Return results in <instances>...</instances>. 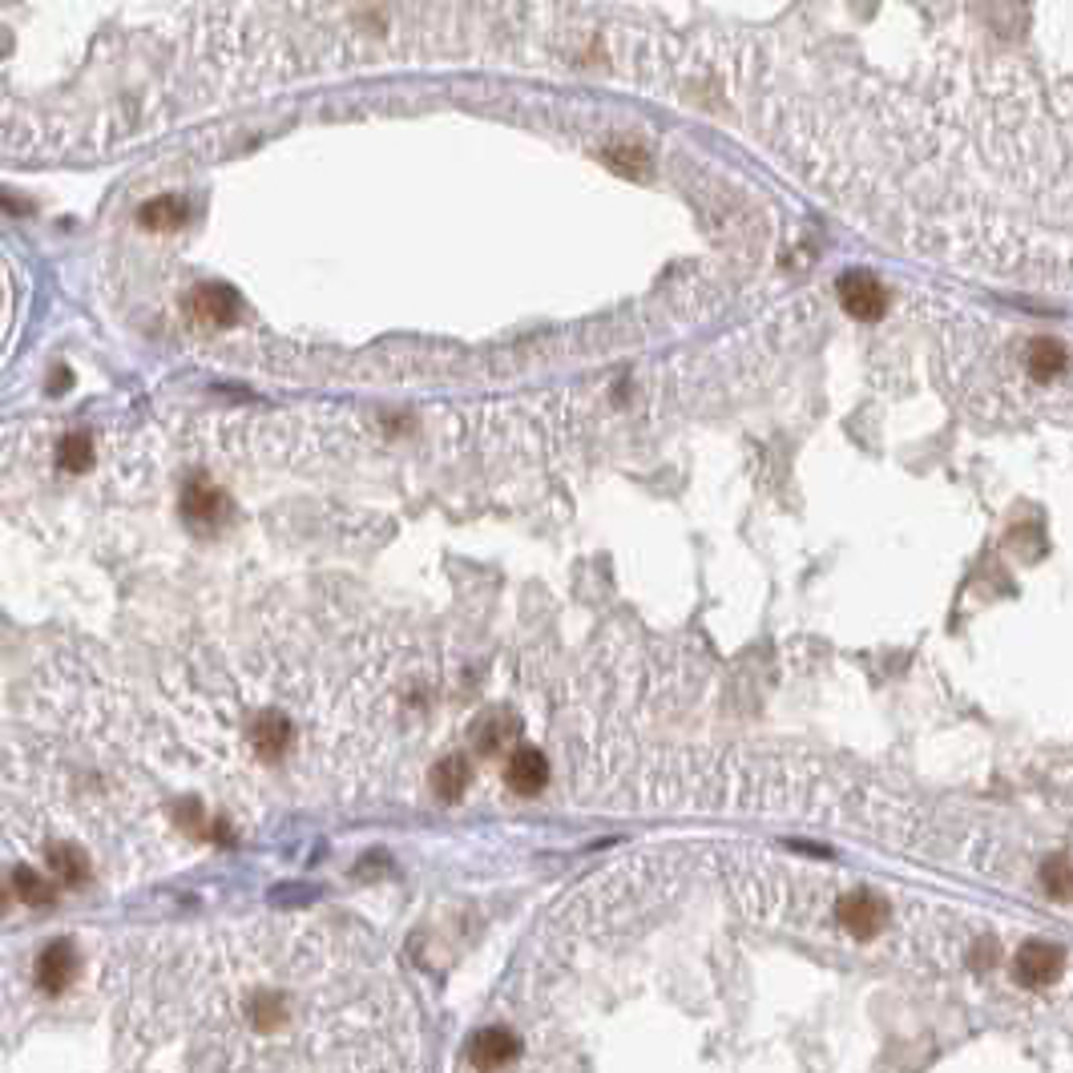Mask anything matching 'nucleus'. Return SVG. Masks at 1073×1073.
I'll use <instances>...</instances> for the list:
<instances>
[{"mask_svg":"<svg viewBox=\"0 0 1073 1073\" xmlns=\"http://www.w3.org/2000/svg\"><path fill=\"white\" fill-rule=\"evenodd\" d=\"M513 739H517V722L505 710H493V715L477 719V727H472V747L480 755H501L505 747H513Z\"/></svg>","mask_w":1073,"mask_h":1073,"instance_id":"9","label":"nucleus"},{"mask_svg":"<svg viewBox=\"0 0 1073 1073\" xmlns=\"http://www.w3.org/2000/svg\"><path fill=\"white\" fill-rule=\"evenodd\" d=\"M251 743H254V755H263V759H282V755H287V743H291V722L282 719V715H263V719L254 722Z\"/></svg>","mask_w":1073,"mask_h":1073,"instance_id":"12","label":"nucleus"},{"mask_svg":"<svg viewBox=\"0 0 1073 1073\" xmlns=\"http://www.w3.org/2000/svg\"><path fill=\"white\" fill-rule=\"evenodd\" d=\"M1025 367H1030L1037 380H1053L1061 376L1065 367H1070V352H1065V343L1061 339H1033L1030 352H1025Z\"/></svg>","mask_w":1073,"mask_h":1073,"instance_id":"11","label":"nucleus"},{"mask_svg":"<svg viewBox=\"0 0 1073 1073\" xmlns=\"http://www.w3.org/2000/svg\"><path fill=\"white\" fill-rule=\"evenodd\" d=\"M182 513L190 517V521H198V525H211L218 513H223V493L214 489L211 480H190V489H186V496H182Z\"/></svg>","mask_w":1073,"mask_h":1073,"instance_id":"13","label":"nucleus"},{"mask_svg":"<svg viewBox=\"0 0 1073 1073\" xmlns=\"http://www.w3.org/2000/svg\"><path fill=\"white\" fill-rule=\"evenodd\" d=\"M1042 884H1045V892H1049L1053 900H1070V896H1073V863L1065 860V856H1053V860H1045Z\"/></svg>","mask_w":1073,"mask_h":1073,"instance_id":"16","label":"nucleus"},{"mask_svg":"<svg viewBox=\"0 0 1073 1073\" xmlns=\"http://www.w3.org/2000/svg\"><path fill=\"white\" fill-rule=\"evenodd\" d=\"M505 783L521 795H536V791L550 783V762L536 747H517L505 762Z\"/></svg>","mask_w":1073,"mask_h":1073,"instance_id":"5","label":"nucleus"},{"mask_svg":"<svg viewBox=\"0 0 1073 1073\" xmlns=\"http://www.w3.org/2000/svg\"><path fill=\"white\" fill-rule=\"evenodd\" d=\"M186 218H190V206L178 194H157L138 211V223L146 230H182Z\"/></svg>","mask_w":1073,"mask_h":1073,"instance_id":"10","label":"nucleus"},{"mask_svg":"<svg viewBox=\"0 0 1073 1073\" xmlns=\"http://www.w3.org/2000/svg\"><path fill=\"white\" fill-rule=\"evenodd\" d=\"M606 166L618 169V174H630V178H642L646 174V150H638V146H614V150H606Z\"/></svg>","mask_w":1073,"mask_h":1073,"instance_id":"18","label":"nucleus"},{"mask_svg":"<svg viewBox=\"0 0 1073 1073\" xmlns=\"http://www.w3.org/2000/svg\"><path fill=\"white\" fill-rule=\"evenodd\" d=\"M840 924H844L856 941H872L875 932L884 929V917H888V904L880 900L875 892H847L840 900Z\"/></svg>","mask_w":1073,"mask_h":1073,"instance_id":"3","label":"nucleus"},{"mask_svg":"<svg viewBox=\"0 0 1073 1073\" xmlns=\"http://www.w3.org/2000/svg\"><path fill=\"white\" fill-rule=\"evenodd\" d=\"M1065 973V952L1058 945H1045V941H1030L1025 948H1017L1013 957V976L1017 985L1025 988H1042L1053 985L1058 976Z\"/></svg>","mask_w":1073,"mask_h":1073,"instance_id":"1","label":"nucleus"},{"mask_svg":"<svg viewBox=\"0 0 1073 1073\" xmlns=\"http://www.w3.org/2000/svg\"><path fill=\"white\" fill-rule=\"evenodd\" d=\"M73 981H77V952H73V945L56 941L37 957V985L45 993H65Z\"/></svg>","mask_w":1073,"mask_h":1073,"instance_id":"6","label":"nucleus"},{"mask_svg":"<svg viewBox=\"0 0 1073 1073\" xmlns=\"http://www.w3.org/2000/svg\"><path fill=\"white\" fill-rule=\"evenodd\" d=\"M0 908H4V892H0Z\"/></svg>","mask_w":1073,"mask_h":1073,"instance_id":"20","label":"nucleus"},{"mask_svg":"<svg viewBox=\"0 0 1073 1073\" xmlns=\"http://www.w3.org/2000/svg\"><path fill=\"white\" fill-rule=\"evenodd\" d=\"M840 303H844V311L851 319L872 324V319L884 315L888 295H884V287H880L875 275H868V270H847L844 279H840Z\"/></svg>","mask_w":1073,"mask_h":1073,"instance_id":"2","label":"nucleus"},{"mask_svg":"<svg viewBox=\"0 0 1073 1073\" xmlns=\"http://www.w3.org/2000/svg\"><path fill=\"white\" fill-rule=\"evenodd\" d=\"M56 460L70 468V472H85V468L93 465V440L85 437V432H70V437L61 440V449H56Z\"/></svg>","mask_w":1073,"mask_h":1073,"instance_id":"17","label":"nucleus"},{"mask_svg":"<svg viewBox=\"0 0 1073 1073\" xmlns=\"http://www.w3.org/2000/svg\"><path fill=\"white\" fill-rule=\"evenodd\" d=\"M190 315L202 319L206 327H226L235 324V315H239V295L223 287V282H206V287H198L194 295H190Z\"/></svg>","mask_w":1073,"mask_h":1073,"instance_id":"4","label":"nucleus"},{"mask_svg":"<svg viewBox=\"0 0 1073 1073\" xmlns=\"http://www.w3.org/2000/svg\"><path fill=\"white\" fill-rule=\"evenodd\" d=\"M49 863H53V872H56V880L61 884H85L89 880V860H85V851H77V847H70V844H56L53 851H49Z\"/></svg>","mask_w":1073,"mask_h":1073,"instance_id":"14","label":"nucleus"},{"mask_svg":"<svg viewBox=\"0 0 1073 1073\" xmlns=\"http://www.w3.org/2000/svg\"><path fill=\"white\" fill-rule=\"evenodd\" d=\"M13 888H16V896L25 904H33V908H45V904H53V884L45 880V875H37L33 868H16L13 872Z\"/></svg>","mask_w":1073,"mask_h":1073,"instance_id":"15","label":"nucleus"},{"mask_svg":"<svg viewBox=\"0 0 1073 1073\" xmlns=\"http://www.w3.org/2000/svg\"><path fill=\"white\" fill-rule=\"evenodd\" d=\"M517 1058V1037L505 1030H484L472 1037L468 1045V1061L477 1065V1070H501L508 1061Z\"/></svg>","mask_w":1073,"mask_h":1073,"instance_id":"7","label":"nucleus"},{"mask_svg":"<svg viewBox=\"0 0 1073 1073\" xmlns=\"http://www.w3.org/2000/svg\"><path fill=\"white\" fill-rule=\"evenodd\" d=\"M428 787L437 791V799L444 804H456L468 787H472V762L465 755H449V759H440L432 767V775H428Z\"/></svg>","mask_w":1073,"mask_h":1073,"instance_id":"8","label":"nucleus"},{"mask_svg":"<svg viewBox=\"0 0 1073 1073\" xmlns=\"http://www.w3.org/2000/svg\"><path fill=\"white\" fill-rule=\"evenodd\" d=\"M993 964H997V945H993V941H985V945H981V952H973V969H981V973H985V969H993Z\"/></svg>","mask_w":1073,"mask_h":1073,"instance_id":"19","label":"nucleus"}]
</instances>
